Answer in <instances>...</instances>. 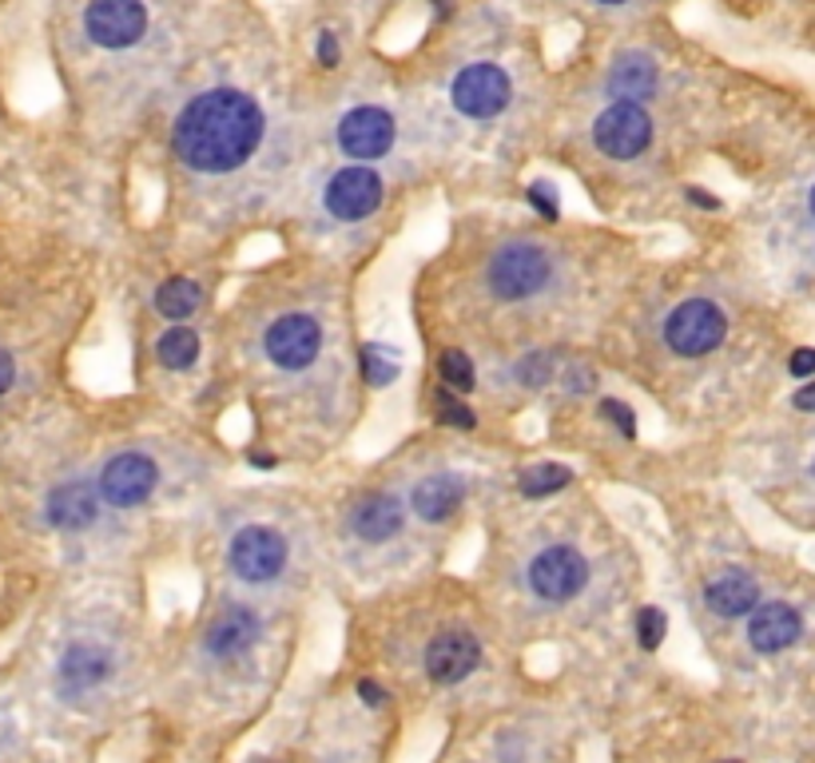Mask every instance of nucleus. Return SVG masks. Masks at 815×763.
<instances>
[{"label":"nucleus","mask_w":815,"mask_h":763,"mask_svg":"<svg viewBox=\"0 0 815 763\" xmlns=\"http://www.w3.org/2000/svg\"><path fill=\"white\" fill-rule=\"evenodd\" d=\"M251 466H259V469H275L279 461L271 458V454H251Z\"/></svg>","instance_id":"4c0bfd02"},{"label":"nucleus","mask_w":815,"mask_h":763,"mask_svg":"<svg viewBox=\"0 0 815 763\" xmlns=\"http://www.w3.org/2000/svg\"><path fill=\"white\" fill-rule=\"evenodd\" d=\"M434 410H438V417L446 422V426H458V429L478 426L474 410H469L466 402H458V397H454V390H438V394H434Z\"/></svg>","instance_id":"a878e982"},{"label":"nucleus","mask_w":815,"mask_h":763,"mask_svg":"<svg viewBox=\"0 0 815 763\" xmlns=\"http://www.w3.org/2000/svg\"><path fill=\"white\" fill-rule=\"evenodd\" d=\"M593 140H597V148H601L609 160H632V155H641L644 148H649L652 120L641 103L617 100L597 116V123H593Z\"/></svg>","instance_id":"39448f33"},{"label":"nucleus","mask_w":815,"mask_h":763,"mask_svg":"<svg viewBox=\"0 0 815 763\" xmlns=\"http://www.w3.org/2000/svg\"><path fill=\"white\" fill-rule=\"evenodd\" d=\"M362 370H367L370 386H387V382H394L398 362L387 355V347H367L362 350Z\"/></svg>","instance_id":"bb28decb"},{"label":"nucleus","mask_w":815,"mask_h":763,"mask_svg":"<svg viewBox=\"0 0 815 763\" xmlns=\"http://www.w3.org/2000/svg\"><path fill=\"white\" fill-rule=\"evenodd\" d=\"M585 580H589V560L573 545H553L537 553L530 565V589L541 601H569L585 589Z\"/></svg>","instance_id":"423d86ee"},{"label":"nucleus","mask_w":815,"mask_h":763,"mask_svg":"<svg viewBox=\"0 0 815 763\" xmlns=\"http://www.w3.org/2000/svg\"><path fill=\"white\" fill-rule=\"evenodd\" d=\"M263 140V112L247 92L211 88L175 116V155L195 172H235Z\"/></svg>","instance_id":"f257e3e1"},{"label":"nucleus","mask_w":815,"mask_h":763,"mask_svg":"<svg viewBox=\"0 0 815 763\" xmlns=\"http://www.w3.org/2000/svg\"><path fill=\"white\" fill-rule=\"evenodd\" d=\"M259 617L251 609H243V604H231V609H224L219 617L211 621V629H207V652L211 656H219V661H235V656H243L251 644L259 641Z\"/></svg>","instance_id":"2eb2a0df"},{"label":"nucleus","mask_w":815,"mask_h":763,"mask_svg":"<svg viewBox=\"0 0 815 763\" xmlns=\"http://www.w3.org/2000/svg\"><path fill=\"white\" fill-rule=\"evenodd\" d=\"M402 521H406V509L402 501L378 493V498H367L355 509V533L362 541H390L402 533Z\"/></svg>","instance_id":"412c9836"},{"label":"nucleus","mask_w":815,"mask_h":763,"mask_svg":"<svg viewBox=\"0 0 815 763\" xmlns=\"http://www.w3.org/2000/svg\"><path fill=\"white\" fill-rule=\"evenodd\" d=\"M438 374L446 382V390H454V394H469V390L478 386V370H474L469 355H461V350H446L438 358Z\"/></svg>","instance_id":"393cba45"},{"label":"nucleus","mask_w":815,"mask_h":763,"mask_svg":"<svg viewBox=\"0 0 815 763\" xmlns=\"http://www.w3.org/2000/svg\"><path fill=\"white\" fill-rule=\"evenodd\" d=\"M84 29L100 48H128L148 29V9L140 0H93L84 12Z\"/></svg>","instance_id":"0eeeda50"},{"label":"nucleus","mask_w":815,"mask_h":763,"mask_svg":"<svg viewBox=\"0 0 815 763\" xmlns=\"http://www.w3.org/2000/svg\"><path fill=\"white\" fill-rule=\"evenodd\" d=\"M573 481V469L569 466H557V461H545V466H533L525 469L518 478L521 498H550L557 489H565Z\"/></svg>","instance_id":"b1692460"},{"label":"nucleus","mask_w":815,"mask_h":763,"mask_svg":"<svg viewBox=\"0 0 815 763\" xmlns=\"http://www.w3.org/2000/svg\"><path fill=\"white\" fill-rule=\"evenodd\" d=\"M267 358L283 370H306L323 350V326L311 315H286L267 326Z\"/></svg>","instance_id":"6e6552de"},{"label":"nucleus","mask_w":815,"mask_h":763,"mask_svg":"<svg viewBox=\"0 0 815 763\" xmlns=\"http://www.w3.org/2000/svg\"><path fill=\"white\" fill-rule=\"evenodd\" d=\"M155 481H160V469H155L152 458H143V454H120V458H112L104 466L100 493L108 505L132 509L152 498Z\"/></svg>","instance_id":"9b49d317"},{"label":"nucleus","mask_w":815,"mask_h":763,"mask_svg":"<svg viewBox=\"0 0 815 763\" xmlns=\"http://www.w3.org/2000/svg\"><path fill=\"white\" fill-rule=\"evenodd\" d=\"M704 601L716 617H748L760 604V585L745 569H724L716 580H708Z\"/></svg>","instance_id":"f3484780"},{"label":"nucleus","mask_w":815,"mask_h":763,"mask_svg":"<svg viewBox=\"0 0 815 763\" xmlns=\"http://www.w3.org/2000/svg\"><path fill=\"white\" fill-rule=\"evenodd\" d=\"M688 204L704 207V211H716V207H720V199H713V195H704L700 187H688Z\"/></svg>","instance_id":"e433bc0d"},{"label":"nucleus","mask_w":815,"mask_h":763,"mask_svg":"<svg viewBox=\"0 0 815 763\" xmlns=\"http://www.w3.org/2000/svg\"><path fill=\"white\" fill-rule=\"evenodd\" d=\"M108 672H112L108 652L93 648V644H76V648L61 661V688L72 696H80V693H88V688H96Z\"/></svg>","instance_id":"aec40b11"},{"label":"nucleus","mask_w":815,"mask_h":763,"mask_svg":"<svg viewBox=\"0 0 815 763\" xmlns=\"http://www.w3.org/2000/svg\"><path fill=\"white\" fill-rule=\"evenodd\" d=\"M787 370H792L795 378H807V374H815V350H812V347L795 350V355H792V362H787Z\"/></svg>","instance_id":"2f4dec72"},{"label":"nucleus","mask_w":815,"mask_h":763,"mask_svg":"<svg viewBox=\"0 0 815 763\" xmlns=\"http://www.w3.org/2000/svg\"><path fill=\"white\" fill-rule=\"evenodd\" d=\"M518 378H521V382H525V386H541V382L550 378V358H545V355H530V358H521Z\"/></svg>","instance_id":"7c9ffc66"},{"label":"nucleus","mask_w":815,"mask_h":763,"mask_svg":"<svg viewBox=\"0 0 815 763\" xmlns=\"http://www.w3.org/2000/svg\"><path fill=\"white\" fill-rule=\"evenodd\" d=\"M553 263L550 254L533 243H510L489 259V286L498 298H530L550 283Z\"/></svg>","instance_id":"7ed1b4c3"},{"label":"nucleus","mask_w":815,"mask_h":763,"mask_svg":"<svg viewBox=\"0 0 815 763\" xmlns=\"http://www.w3.org/2000/svg\"><path fill=\"white\" fill-rule=\"evenodd\" d=\"M481 664V644L469 632H442L426 648V672L434 684H458Z\"/></svg>","instance_id":"4468645a"},{"label":"nucleus","mask_w":815,"mask_h":763,"mask_svg":"<svg viewBox=\"0 0 815 763\" xmlns=\"http://www.w3.org/2000/svg\"><path fill=\"white\" fill-rule=\"evenodd\" d=\"M394 143V120L382 108H355L338 123V148L355 160H378Z\"/></svg>","instance_id":"f8f14e48"},{"label":"nucleus","mask_w":815,"mask_h":763,"mask_svg":"<svg viewBox=\"0 0 815 763\" xmlns=\"http://www.w3.org/2000/svg\"><path fill=\"white\" fill-rule=\"evenodd\" d=\"M601 410L612 417V422H617V429H621L624 438H632V434H637V414H632V406H624V402H617V397H605Z\"/></svg>","instance_id":"c756f323"},{"label":"nucleus","mask_w":815,"mask_h":763,"mask_svg":"<svg viewBox=\"0 0 815 763\" xmlns=\"http://www.w3.org/2000/svg\"><path fill=\"white\" fill-rule=\"evenodd\" d=\"M597 4H624V0H597Z\"/></svg>","instance_id":"58836bf2"},{"label":"nucleus","mask_w":815,"mask_h":763,"mask_svg":"<svg viewBox=\"0 0 815 763\" xmlns=\"http://www.w3.org/2000/svg\"><path fill=\"white\" fill-rule=\"evenodd\" d=\"M812 215H815V187H812Z\"/></svg>","instance_id":"ea45409f"},{"label":"nucleus","mask_w":815,"mask_h":763,"mask_svg":"<svg viewBox=\"0 0 815 763\" xmlns=\"http://www.w3.org/2000/svg\"><path fill=\"white\" fill-rule=\"evenodd\" d=\"M724 335H728V318H724L720 306L708 303V298H688V303L676 306L673 315H669V323H664L669 347L684 358L713 355L724 342Z\"/></svg>","instance_id":"f03ea898"},{"label":"nucleus","mask_w":815,"mask_h":763,"mask_svg":"<svg viewBox=\"0 0 815 763\" xmlns=\"http://www.w3.org/2000/svg\"><path fill=\"white\" fill-rule=\"evenodd\" d=\"M358 696H362V704H370V708H378V704H387V688L374 680H358Z\"/></svg>","instance_id":"72a5a7b5"},{"label":"nucleus","mask_w":815,"mask_h":763,"mask_svg":"<svg viewBox=\"0 0 815 763\" xmlns=\"http://www.w3.org/2000/svg\"><path fill=\"white\" fill-rule=\"evenodd\" d=\"M792 402H795V410H807V414H812L815 410V382H807L804 390H795Z\"/></svg>","instance_id":"c9c22d12"},{"label":"nucleus","mask_w":815,"mask_h":763,"mask_svg":"<svg viewBox=\"0 0 815 763\" xmlns=\"http://www.w3.org/2000/svg\"><path fill=\"white\" fill-rule=\"evenodd\" d=\"M326 211L343 219V224H355V219H367L382 204V179L370 167H343V172L330 175V184L323 192Z\"/></svg>","instance_id":"1a4fd4ad"},{"label":"nucleus","mask_w":815,"mask_h":763,"mask_svg":"<svg viewBox=\"0 0 815 763\" xmlns=\"http://www.w3.org/2000/svg\"><path fill=\"white\" fill-rule=\"evenodd\" d=\"M804 636V617L784 601L760 604L752 609V621H748V644L764 656H775V652L792 648L795 641Z\"/></svg>","instance_id":"ddd939ff"},{"label":"nucleus","mask_w":815,"mask_h":763,"mask_svg":"<svg viewBox=\"0 0 815 763\" xmlns=\"http://www.w3.org/2000/svg\"><path fill=\"white\" fill-rule=\"evenodd\" d=\"M96 493L88 481H64L48 493V521L64 533H80L96 521Z\"/></svg>","instance_id":"dca6fc26"},{"label":"nucleus","mask_w":815,"mask_h":763,"mask_svg":"<svg viewBox=\"0 0 815 763\" xmlns=\"http://www.w3.org/2000/svg\"><path fill=\"white\" fill-rule=\"evenodd\" d=\"M461 501H466V481H461L458 473H438V478L419 481L410 505H414V513H419L422 521H446L458 513Z\"/></svg>","instance_id":"a211bd4d"},{"label":"nucleus","mask_w":815,"mask_h":763,"mask_svg":"<svg viewBox=\"0 0 815 763\" xmlns=\"http://www.w3.org/2000/svg\"><path fill=\"white\" fill-rule=\"evenodd\" d=\"M609 92L617 96V100H632V103L649 100V96L656 92V64H652L644 52L621 56L609 72Z\"/></svg>","instance_id":"6ab92c4d"},{"label":"nucleus","mask_w":815,"mask_h":763,"mask_svg":"<svg viewBox=\"0 0 815 763\" xmlns=\"http://www.w3.org/2000/svg\"><path fill=\"white\" fill-rule=\"evenodd\" d=\"M155 355H160V362L167 370H187L195 367V358H199V335H195L192 326H172L167 335L160 338V347H155Z\"/></svg>","instance_id":"5701e85b"},{"label":"nucleus","mask_w":815,"mask_h":763,"mask_svg":"<svg viewBox=\"0 0 815 763\" xmlns=\"http://www.w3.org/2000/svg\"><path fill=\"white\" fill-rule=\"evenodd\" d=\"M286 565V541L267 525H247L231 541V569L243 580H271Z\"/></svg>","instance_id":"9d476101"},{"label":"nucleus","mask_w":815,"mask_h":763,"mask_svg":"<svg viewBox=\"0 0 815 763\" xmlns=\"http://www.w3.org/2000/svg\"><path fill=\"white\" fill-rule=\"evenodd\" d=\"M510 76L498 64H469L454 76V108L469 120H493L498 112L510 108Z\"/></svg>","instance_id":"20e7f679"},{"label":"nucleus","mask_w":815,"mask_h":763,"mask_svg":"<svg viewBox=\"0 0 815 763\" xmlns=\"http://www.w3.org/2000/svg\"><path fill=\"white\" fill-rule=\"evenodd\" d=\"M664 632H669V621H664L661 609H641L637 612V636H641V648H661Z\"/></svg>","instance_id":"cd10ccee"},{"label":"nucleus","mask_w":815,"mask_h":763,"mask_svg":"<svg viewBox=\"0 0 815 763\" xmlns=\"http://www.w3.org/2000/svg\"><path fill=\"white\" fill-rule=\"evenodd\" d=\"M318 64H323V68H335V64H338L335 32H323V36H318Z\"/></svg>","instance_id":"473e14b6"},{"label":"nucleus","mask_w":815,"mask_h":763,"mask_svg":"<svg viewBox=\"0 0 815 763\" xmlns=\"http://www.w3.org/2000/svg\"><path fill=\"white\" fill-rule=\"evenodd\" d=\"M17 382V362H12V355L9 350H0V394Z\"/></svg>","instance_id":"f704fd0d"},{"label":"nucleus","mask_w":815,"mask_h":763,"mask_svg":"<svg viewBox=\"0 0 815 763\" xmlns=\"http://www.w3.org/2000/svg\"><path fill=\"white\" fill-rule=\"evenodd\" d=\"M724 763H736V760H724Z\"/></svg>","instance_id":"a19ab883"},{"label":"nucleus","mask_w":815,"mask_h":763,"mask_svg":"<svg viewBox=\"0 0 815 763\" xmlns=\"http://www.w3.org/2000/svg\"><path fill=\"white\" fill-rule=\"evenodd\" d=\"M530 204H533V211L541 215V219H557V195H553V187L550 184H530Z\"/></svg>","instance_id":"c85d7f7f"},{"label":"nucleus","mask_w":815,"mask_h":763,"mask_svg":"<svg viewBox=\"0 0 815 763\" xmlns=\"http://www.w3.org/2000/svg\"><path fill=\"white\" fill-rule=\"evenodd\" d=\"M204 303V291L192 283V279H167V283L155 291V306H160L163 318H192Z\"/></svg>","instance_id":"4be33fe9"}]
</instances>
